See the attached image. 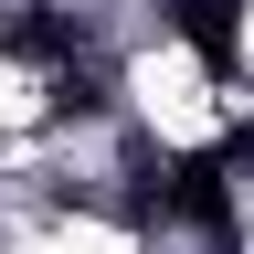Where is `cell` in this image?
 Returning <instances> with one entry per match:
<instances>
[{
	"label": "cell",
	"instance_id": "3",
	"mask_svg": "<svg viewBox=\"0 0 254 254\" xmlns=\"http://www.w3.org/2000/svg\"><path fill=\"white\" fill-rule=\"evenodd\" d=\"M170 21H180L212 64H233V32H244V11H233V0H170Z\"/></svg>",
	"mask_w": 254,
	"mask_h": 254
},
{
	"label": "cell",
	"instance_id": "1",
	"mask_svg": "<svg viewBox=\"0 0 254 254\" xmlns=\"http://www.w3.org/2000/svg\"><path fill=\"white\" fill-rule=\"evenodd\" d=\"M159 201H170L180 222H201V233H222V222H233V190H222V159H180Z\"/></svg>",
	"mask_w": 254,
	"mask_h": 254
},
{
	"label": "cell",
	"instance_id": "2",
	"mask_svg": "<svg viewBox=\"0 0 254 254\" xmlns=\"http://www.w3.org/2000/svg\"><path fill=\"white\" fill-rule=\"evenodd\" d=\"M0 53H21V64H74V21H53V11H11V21H0Z\"/></svg>",
	"mask_w": 254,
	"mask_h": 254
}]
</instances>
